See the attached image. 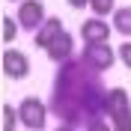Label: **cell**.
Instances as JSON below:
<instances>
[{"label":"cell","instance_id":"1","mask_svg":"<svg viewBox=\"0 0 131 131\" xmlns=\"http://www.w3.org/2000/svg\"><path fill=\"white\" fill-rule=\"evenodd\" d=\"M51 113L63 119L60 128H86V131H104L110 125L107 119V86L101 81V72L90 69L81 60V54L57 66L54 86L48 98Z\"/></svg>","mask_w":131,"mask_h":131},{"label":"cell","instance_id":"2","mask_svg":"<svg viewBox=\"0 0 131 131\" xmlns=\"http://www.w3.org/2000/svg\"><path fill=\"white\" fill-rule=\"evenodd\" d=\"M107 119H110V128L131 131V98L125 92V86L107 90Z\"/></svg>","mask_w":131,"mask_h":131},{"label":"cell","instance_id":"3","mask_svg":"<svg viewBox=\"0 0 131 131\" xmlns=\"http://www.w3.org/2000/svg\"><path fill=\"white\" fill-rule=\"evenodd\" d=\"M48 113L51 107L42 101L39 95H27L21 98V104H18V116H21V125L30 131H42L45 125H48Z\"/></svg>","mask_w":131,"mask_h":131},{"label":"cell","instance_id":"4","mask_svg":"<svg viewBox=\"0 0 131 131\" xmlns=\"http://www.w3.org/2000/svg\"><path fill=\"white\" fill-rule=\"evenodd\" d=\"M116 57H119V54H116V51L110 48L107 42H95V45H83V51H81V60H83L86 66H90V69L101 72V74L113 69Z\"/></svg>","mask_w":131,"mask_h":131},{"label":"cell","instance_id":"5","mask_svg":"<svg viewBox=\"0 0 131 131\" xmlns=\"http://www.w3.org/2000/svg\"><path fill=\"white\" fill-rule=\"evenodd\" d=\"M15 18H18V24H21L24 33H36L45 24V18H48L45 15V3H42V0H21Z\"/></svg>","mask_w":131,"mask_h":131},{"label":"cell","instance_id":"6","mask_svg":"<svg viewBox=\"0 0 131 131\" xmlns=\"http://www.w3.org/2000/svg\"><path fill=\"white\" fill-rule=\"evenodd\" d=\"M0 63H3V74H6L9 81H24L27 74H30V57H27L24 51H18V48H6Z\"/></svg>","mask_w":131,"mask_h":131},{"label":"cell","instance_id":"7","mask_svg":"<svg viewBox=\"0 0 131 131\" xmlns=\"http://www.w3.org/2000/svg\"><path fill=\"white\" fill-rule=\"evenodd\" d=\"M110 33H113V24H107L101 15H92V18H86V21L81 24V39H83V45L107 42V39H110Z\"/></svg>","mask_w":131,"mask_h":131},{"label":"cell","instance_id":"8","mask_svg":"<svg viewBox=\"0 0 131 131\" xmlns=\"http://www.w3.org/2000/svg\"><path fill=\"white\" fill-rule=\"evenodd\" d=\"M45 54H48V60H51L54 66L66 63V60H72V57H74V36H72L69 30H63L57 39L45 48Z\"/></svg>","mask_w":131,"mask_h":131},{"label":"cell","instance_id":"9","mask_svg":"<svg viewBox=\"0 0 131 131\" xmlns=\"http://www.w3.org/2000/svg\"><path fill=\"white\" fill-rule=\"evenodd\" d=\"M63 30H66V27H63V18H57V15L45 18V24H42L39 30L33 33V42H36V48H42V51H45V48H48V45L57 39Z\"/></svg>","mask_w":131,"mask_h":131},{"label":"cell","instance_id":"10","mask_svg":"<svg viewBox=\"0 0 131 131\" xmlns=\"http://www.w3.org/2000/svg\"><path fill=\"white\" fill-rule=\"evenodd\" d=\"M110 18H113V30L119 36H128L131 39V6H116V12Z\"/></svg>","mask_w":131,"mask_h":131},{"label":"cell","instance_id":"11","mask_svg":"<svg viewBox=\"0 0 131 131\" xmlns=\"http://www.w3.org/2000/svg\"><path fill=\"white\" fill-rule=\"evenodd\" d=\"M18 30H21L18 18H15V15H3V42H6V45H12V42H15Z\"/></svg>","mask_w":131,"mask_h":131},{"label":"cell","instance_id":"12","mask_svg":"<svg viewBox=\"0 0 131 131\" xmlns=\"http://www.w3.org/2000/svg\"><path fill=\"white\" fill-rule=\"evenodd\" d=\"M21 125V116H18L15 104H3V131H15Z\"/></svg>","mask_w":131,"mask_h":131},{"label":"cell","instance_id":"13","mask_svg":"<svg viewBox=\"0 0 131 131\" xmlns=\"http://www.w3.org/2000/svg\"><path fill=\"white\" fill-rule=\"evenodd\" d=\"M90 9H92V15L107 18V15L116 12V0H90Z\"/></svg>","mask_w":131,"mask_h":131},{"label":"cell","instance_id":"14","mask_svg":"<svg viewBox=\"0 0 131 131\" xmlns=\"http://www.w3.org/2000/svg\"><path fill=\"white\" fill-rule=\"evenodd\" d=\"M119 63L131 72V42H122V45H119Z\"/></svg>","mask_w":131,"mask_h":131},{"label":"cell","instance_id":"15","mask_svg":"<svg viewBox=\"0 0 131 131\" xmlns=\"http://www.w3.org/2000/svg\"><path fill=\"white\" fill-rule=\"evenodd\" d=\"M66 3H69L72 9H86L90 6V0H66Z\"/></svg>","mask_w":131,"mask_h":131},{"label":"cell","instance_id":"16","mask_svg":"<svg viewBox=\"0 0 131 131\" xmlns=\"http://www.w3.org/2000/svg\"><path fill=\"white\" fill-rule=\"evenodd\" d=\"M9 3H21V0H9Z\"/></svg>","mask_w":131,"mask_h":131}]
</instances>
